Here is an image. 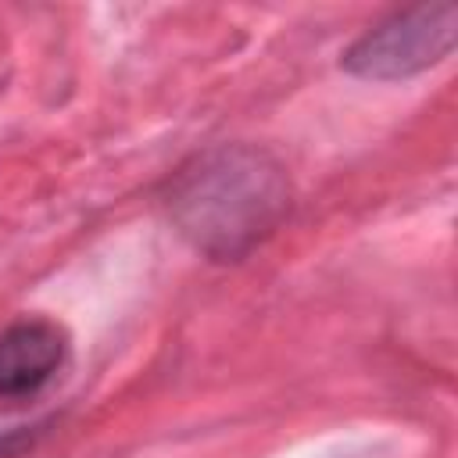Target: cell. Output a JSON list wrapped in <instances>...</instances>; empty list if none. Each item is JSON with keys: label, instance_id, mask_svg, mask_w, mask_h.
<instances>
[{"label": "cell", "instance_id": "cell-1", "mask_svg": "<svg viewBox=\"0 0 458 458\" xmlns=\"http://www.w3.org/2000/svg\"><path fill=\"white\" fill-rule=\"evenodd\" d=\"M165 208L197 250L233 261L279 225L290 208V182L268 150L222 143L190 157L168 179Z\"/></svg>", "mask_w": 458, "mask_h": 458}, {"label": "cell", "instance_id": "cell-2", "mask_svg": "<svg viewBox=\"0 0 458 458\" xmlns=\"http://www.w3.org/2000/svg\"><path fill=\"white\" fill-rule=\"evenodd\" d=\"M458 39V4H415L369 29L347 54L344 68L361 79H404L440 64Z\"/></svg>", "mask_w": 458, "mask_h": 458}, {"label": "cell", "instance_id": "cell-3", "mask_svg": "<svg viewBox=\"0 0 458 458\" xmlns=\"http://www.w3.org/2000/svg\"><path fill=\"white\" fill-rule=\"evenodd\" d=\"M64 333L47 318H21L0 333V397H29L57 372Z\"/></svg>", "mask_w": 458, "mask_h": 458}]
</instances>
